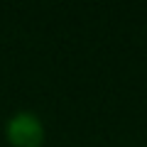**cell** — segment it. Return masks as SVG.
I'll list each match as a JSON object with an SVG mask.
<instances>
[{
  "label": "cell",
  "mask_w": 147,
  "mask_h": 147,
  "mask_svg": "<svg viewBox=\"0 0 147 147\" xmlns=\"http://www.w3.org/2000/svg\"><path fill=\"white\" fill-rule=\"evenodd\" d=\"M5 132L12 147H42L44 145V125L30 110L15 113L7 120Z\"/></svg>",
  "instance_id": "1"
}]
</instances>
